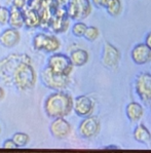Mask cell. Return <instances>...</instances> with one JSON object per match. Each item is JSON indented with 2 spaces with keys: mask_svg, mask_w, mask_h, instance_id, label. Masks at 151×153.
Listing matches in <instances>:
<instances>
[{
  "mask_svg": "<svg viewBox=\"0 0 151 153\" xmlns=\"http://www.w3.org/2000/svg\"><path fill=\"white\" fill-rule=\"evenodd\" d=\"M126 114L131 122H138L144 115V108L140 103L131 102L126 107Z\"/></svg>",
  "mask_w": 151,
  "mask_h": 153,
  "instance_id": "14",
  "label": "cell"
},
{
  "mask_svg": "<svg viewBox=\"0 0 151 153\" xmlns=\"http://www.w3.org/2000/svg\"><path fill=\"white\" fill-rule=\"evenodd\" d=\"M100 121L96 116L83 117L78 126L79 136L84 139H91L96 137L100 131Z\"/></svg>",
  "mask_w": 151,
  "mask_h": 153,
  "instance_id": "6",
  "label": "cell"
},
{
  "mask_svg": "<svg viewBox=\"0 0 151 153\" xmlns=\"http://www.w3.org/2000/svg\"><path fill=\"white\" fill-rule=\"evenodd\" d=\"M95 109V103L91 98L86 95L78 96L73 99V111L79 117H86L91 115Z\"/></svg>",
  "mask_w": 151,
  "mask_h": 153,
  "instance_id": "8",
  "label": "cell"
},
{
  "mask_svg": "<svg viewBox=\"0 0 151 153\" xmlns=\"http://www.w3.org/2000/svg\"><path fill=\"white\" fill-rule=\"evenodd\" d=\"M133 62L137 65H145L151 62V48L146 43H139L131 51Z\"/></svg>",
  "mask_w": 151,
  "mask_h": 153,
  "instance_id": "11",
  "label": "cell"
},
{
  "mask_svg": "<svg viewBox=\"0 0 151 153\" xmlns=\"http://www.w3.org/2000/svg\"><path fill=\"white\" fill-rule=\"evenodd\" d=\"M120 59H121V55H120L118 49L110 42H106L104 45L102 58L104 66L109 68V69H115L119 64Z\"/></svg>",
  "mask_w": 151,
  "mask_h": 153,
  "instance_id": "10",
  "label": "cell"
},
{
  "mask_svg": "<svg viewBox=\"0 0 151 153\" xmlns=\"http://www.w3.org/2000/svg\"><path fill=\"white\" fill-rule=\"evenodd\" d=\"M66 10L70 20L82 21L91 15V2L89 0H69Z\"/></svg>",
  "mask_w": 151,
  "mask_h": 153,
  "instance_id": "5",
  "label": "cell"
},
{
  "mask_svg": "<svg viewBox=\"0 0 151 153\" xmlns=\"http://www.w3.org/2000/svg\"><path fill=\"white\" fill-rule=\"evenodd\" d=\"M4 97H5V91H4L3 88H1V86H0V101L3 100Z\"/></svg>",
  "mask_w": 151,
  "mask_h": 153,
  "instance_id": "29",
  "label": "cell"
},
{
  "mask_svg": "<svg viewBox=\"0 0 151 153\" xmlns=\"http://www.w3.org/2000/svg\"><path fill=\"white\" fill-rule=\"evenodd\" d=\"M91 4L94 6H96L97 8H100L101 7V0H91Z\"/></svg>",
  "mask_w": 151,
  "mask_h": 153,
  "instance_id": "28",
  "label": "cell"
},
{
  "mask_svg": "<svg viewBox=\"0 0 151 153\" xmlns=\"http://www.w3.org/2000/svg\"><path fill=\"white\" fill-rule=\"evenodd\" d=\"M46 36L48 35L44 34V33H38V34L35 35V37L33 38V48H34L35 51H43L46 41Z\"/></svg>",
  "mask_w": 151,
  "mask_h": 153,
  "instance_id": "21",
  "label": "cell"
},
{
  "mask_svg": "<svg viewBox=\"0 0 151 153\" xmlns=\"http://www.w3.org/2000/svg\"><path fill=\"white\" fill-rule=\"evenodd\" d=\"M100 35V32H99V29L95 26H88L86 30V33H84L83 37L86 39L88 41H95L97 38Z\"/></svg>",
  "mask_w": 151,
  "mask_h": 153,
  "instance_id": "23",
  "label": "cell"
},
{
  "mask_svg": "<svg viewBox=\"0 0 151 153\" xmlns=\"http://www.w3.org/2000/svg\"><path fill=\"white\" fill-rule=\"evenodd\" d=\"M110 1H111V0H101V7L105 8V6L107 5Z\"/></svg>",
  "mask_w": 151,
  "mask_h": 153,
  "instance_id": "30",
  "label": "cell"
},
{
  "mask_svg": "<svg viewBox=\"0 0 151 153\" xmlns=\"http://www.w3.org/2000/svg\"><path fill=\"white\" fill-rule=\"evenodd\" d=\"M69 58L74 67H81V66H84L89 62V56L86 49L77 48L72 51L71 55L69 56Z\"/></svg>",
  "mask_w": 151,
  "mask_h": 153,
  "instance_id": "16",
  "label": "cell"
},
{
  "mask_svg": "<svg viewBox=\"0 0 151 153\" xmlns=\"http://www.w3.org/2000/svg\"><path fill=\"white\" fill-rule=\"evenodd\" d=\"M9 27L15 29H22L24 27V16H23V10L16 8L15 6L10 5L9 7V19L8 23Z\"/></svg>",
  "mask_w": 151,
  "mask_h": 153,
  "instance_id": "15",
  "label": "cell"
},
{
  "mask_svg": "<svg viewBox=\"0 0 151 153\" xmlns=\"http://www.w3.org/2000/svg\"><path fill=\"white\" fill-rule=\"evenodd\" d=\"M23 16H24V26L27 29H35L41 25V20L38 10L32 8L23 9Z\"/></svg>",
  "mask_w": 151,
  "mask_h": 153,
  "instance_id": "13",
  "label": "cell"
},
{
  "mask_svg": "<svg viewBox=\"0 0 151 153\" xmlns=\"http://www.w3.org/2000/svg\"><path fill=\"white\" fill-rule=\"evenodd\" d=\"M86 28H88V25L86 24V23L83 22H76L74 25L72 26V34L74 35L75 37H78V38H80V37H83L84 33H86Z\"/></svg>",
  "mask_w": 151,
  "mask_h": 153,
  "instance_id": "22",
  "label": "cell"
},
{
  "mask_svg": "<svg viewBox=\"0 0 151 153\" xmlns=\"http://www.w3.org/2000/svg\"><path fill=\"white\" fill-rule=\"evenodd\" d=\"M106 11L111 16H117L120 15L122 10V4L120 0H111L107 5L105 6Z\"/></svg>",
  "mask_w": 151,
  "mask_h": 153,
  "instance_id": "19",
  "label": "cell"
},
{
  "mask_svg": "<svg viewBox=\"0 0 151 153\" xmlns=\"http://www.w3.org/2000/svg\"><path fill=\"white\" fill-rule=\"evenodd\" d=\"M31 63L21 61L11 74V85H15L19 91H29L36 84V72Z\"/></svg>",
  "mask_w": 151,
  "mask_h": 153,
  "instance_id": "2",
  "label": "cell"
},
{
  "mask_svg": "<svg viewBox=\"0 0 151 153\" xmlns=\"http://www.w3.org/2000/svg\"><path fill=\"white\" fill-rule=\"evenodd\" d=\"M0 7H1V5H0Z\"/></svg>",
  "mask_w": 151,
  "mask_h": 153,
  "instance_id": "34",
  "label": "cell"
},
{
  "mask_svg": "<svg viewBox=\"0 0 151 153\" xmlns=\"http://www.w3.org/2000/svg\"><path fill=\"white\" fill-rule=\"evenodd\" d=\"M105 149H118V147H117V146L110 145V146H107V147H105Z\"/></svg>",
  "mask_w": 151,
  "mask_h": 153,
  "instance_id": "31",
  "label": "cell"
},
{
  "mask_svg": "<svg viewBox=\"0 0 151 153\" xmlns=\"http://www.w3.org/2000/svg\"><path fill=\"white\" fill-rule=\"evenodd\" d=\"M9 19V8L0 7V25H6Z\"/></svg>",
  "mask_w": 151,
  "mask_h": 153,
  "instance_id": "24",
  "label": "cell"
},
{
  "mask_svg": "<svg viewBox=\"0 0 151 153\" xmlns=\"http://www.w3.org/2000/svg\"><path fill=\"white\" fill-rule=\"evenodd\" d=\"M2 148H4V149H16L18 146H16V143L13 142V139H7V140H5L3 142Z\"/></svg>",
  "mask_w": 151,
  "mask_h": 153,
  "instance_id": "26",
  "label": "cell"
},
{
  "mask_svg": "<svg viewBox=\"0 0 151 153\" xmlns=\"http://www.w3.org/2000/svg\"><path fill=\"white\" fill-rule=\"evenodd\" d=\"M134 139L139 143L146 144L149 143L151 140V134L149 129L145 126V124H138L134 129Z\"/></svg>",
  "mask_w": 151,
  "mask_h": 153,
  "instance_id": "17",
  "label": "cell"
},
{
  "mask_svg": "<svg viewBox=\"0 0 151 153\" xmlns=\"http://www.w3.org/2000/svg\"><path fill=\"white\" fill-rule=\"evenodd\" d=\"M48 67L55 73L70 76L74 66L69 56L62 53H54L48 59Z\"/></svg>",
  "mask_w": 151,
  "mask_h": 153,
  "instance_id": "4",
  "label": "cell"
},
{
  "mask_svg": "<svg viewBox=\"0 0 151 153\" xmlns=\"http://www.w3.org/2000/svg\"><path fill=\"white\" fill-rule=\"evenodd\" d=\"M41 81L45 88L56 91L67 88L70 83V78L67 75L55 73L46 66L41 72Z\"/></svg>",
  "mask_w": 151,
  "mask_h": 153,
  "instance_id": "3",
  "label": "cell"
},
{
  "mask_svg": "<svg viewBox=\"0 0 151 153\" xmlns=\"http://www.w3.org/2000/svg\"><path fill=\"white\" fill-rule=\"evenodd\" d=\"M21 40V34L18 29L9 27L0 33V43L6 48H11L18 45Z\"/></svg>",
  "mask_w": 151,
  "mask_h": 153,
  "instance_id": "12",
  "label": "cell"
},
{
  "mask_svg": "<svg viewBox=\"0 0 151 153\" xmlns=\"http://www.w3.org/2000/svg\"><path fill=\"white\" fill-rule=\"evenodd\" d=\"M0 70H1V60H0Z\"/></svg>",
  "mask_w": 151,
  "mask_h": 153,
  "instance_id": "32",
  "label": "cell"
},
{
  "mask_svg": "<svg viewBox=\"0 0 151 153\" xmlns=\"http://www.w3.org/2000/svg\"><path fill=\"white\" fill-rule=\"evenodd\" d=\"M10 1L11 5L18 9H21V10H23L26 7V4H27V0H10Z\"/></svg>",
  "mask_w": 151,
  "mask_h": 153,
  "instance_id": "25",
  "label": "cell"
},
{
  "mask_svg": "<svg viewBox=\"0 0 151 153\" xmlns=\"http://www.w3.org/2000/svg\"><path fill=\"white\" fill-rule=\"evenodd\" d=\"M71 131V124L69 123V121L66 120L65 117L54 118V120L49 126V131H51V136L59 140H63V139L69 137Z\"/></svg>",
  "mask_w": 151,
  "mask_h": 153,
  "instance_id": "9",
  "label": "cell"
},
{
  "mask_svg": "<svg viewBox=\"0 0 151 153\" xmlns=\"http://www.w3.org/2000/svg\"><path fill=\"white\" fill-rule=\"evenodd\" d=\"M0 133H1V128H0Z\"/></svg>",
  "mask_w": 151,
  "mask_h": 153,
  "instance_id": "33",
  "label": "cell"
},
{
  "mask_svg": "<svg viewBox=\"0 0 151 153\" xmlns=\"http://www.w3.org/2000/svg\"><path fill=\"white\" fill-rule=\"evenodd\" d=\"M145 43L147 44V45L151 48V31L148 33L147 35H146V37H145Z\"/></svg>",
  "mask_w": 151,
  "mask_h": 153,
  "instance_id": "27",
  "label": "cell"
},
{
  "mask_svg": "<svg viewBox=\"0 0 151 153\" xmlns=\"http://www.w3.org/2000/svg\"><path fill=\"white\" fill-rule=\"evenodd\" d=\"M136 91L146 105L151 104V74L142 73L136 79Z\"/></svg>",
  "mask_w": 151,
  "mask_h": 153,
  "instance_id": "7",
  "label": "cell"
},
{
  "mask_svg": "<svg viewBox=\"0 0 151 153\" xmlns=\"http://www.w3.org/2000/svg\"><path fill=\"white\" fill-rule=\"evenodd\" d=\"M61 48V41L59 40V38L56 35H48L46 36V41L45 45L43 48L44 53H54L60 49Z\"/></svg>",
  "mask_w": 151,
  "mask_h": 153,
  "instance_id": "18",
  "label": "cell"
},
{
  "mask_svg": "<svg viewBox=\"0 0 151 153\" xmlns=\"http://www.w3.org/2000/svg\"><path fill=\"white\" fill-rule=\"evenodd\" d=\"M43 109L48 117L51 119L66 117L73 111V98L68 93L56 91L45 99Z\"/></svg>",
  "mask_w": 151,
  "mask_h": 153,
  "instance_id": "1",
  "label": "cell"
},
{
  "mask_svg": "<svg viewBox=\"0 0 151 153\" xmlns=\"http://www.w3.org/2000/svg\"><path fill=\"white\" fill-rule=\"evenodd\" d=\"M11 139H13V142L16 144L18 148L26 147V146L29 144V141H30L29 135H27V134H25V133H16Z\"/></svg>",
  "mask_w": 151,
  "mask_h": 153,
  "instance_id": "20",
  "label": "cell"
}]
</instances>
